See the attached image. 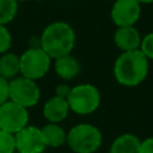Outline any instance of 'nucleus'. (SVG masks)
Listing matches in <instances>:
<instances>
[{
	"label": "nucleus",
	"mask_w": 153,
	"mask_h": 153,
	"mask_svg": "<svg viewBox=\"0 0 153 153\" xmlns=\"http://www.w3.org/2000/svg\"><path fill=\"white\" fill-rule=\"evenodd\" d=\"M149 61L137 49L122 51L114 63L115 80L126 87L139 86L148 75Z\"/></svg>",
	"instance_id": "1"
},
{
	"label": "nucleus",
	"mask_w": 153,
	"mask_h": 153,
	"mask_svg": "<svg viewBox=\"0 0 153 153\" xmlns=\"http://www.w3.org/2000/svg\"><path fill=\"white\" fill-rule=\"evenodd\" d=\"M41 48L55 60L72 53L75 44V32L65 22H53L47 25L39 37Z\"/></svg>",
	"instance_id": "2"
},
{
	"label": "nucleus",
	"mask_w": 153,
	"mask_h": 153,
	"mask_svg": "<svg viewBox=\"0 0 153 153\" xmlns=\"http://www.w3.org/2000/svg\"><path fill=\"white\" fill-rule=\"evenodd\" d=\"M102 142L100 129L91 123H78L67 133L66 145L74 153H96Z\"/></svg>",
	"instance_id": "3"
},
{
	"label": "nucleus",
	"mask_w": 153,
	"mask_h": 153,
	"mask_svg": "<svg viewBox=\"0 0 153 153\" xmlns=\"http://www.w3.org/2000/svg\"><path fill=\"white\" fill-rule=\"evenodd\" d=\"M102 102L100 91L92 84H79L71 88L67 103L69 110L78 115H90L94 112Z\"/></svg>",
	"instance_id": "4"
},
{
	"label": "nucleus",
	"mask_w": 153,
	"mask_h": 153,
	"mask_svg": "<svg viewBox=\"0 0 153 153\" xmlns=\"http://www.w3.org/2000/svg\"><path fill=\"white\" fill-rule=\"evenodd\" d=\"M19 59L20 75L35 81L43 78L51 67V57L41 47H29Z\"/></svg>",
	"instance_id": "5"
},
{
	"label": "nucleus",
	"mask_w": 153,
	"mask_h": 153,
	"mask_svg": "<svg viewBox=\"0 0 153 153\" xmlns=\"http://www.w3.org/2000/svg\"><path fill=\"white\" fill-rule=\"evenodd\" d=\"M41 99V91L35 80L18 75L8 81V100L23 106L32 108Z\"/></svg>",
	"instance_id": "6"
},
{
	"label": "nucleus",
	"mask_w": 153,
	"mask_h": 153,
	"mask_svg": "<svg viewBox=\"0 0 153 153\" xmlns=\"http://www.w3.org/2000/svg\"><path fill=\"white\" fill-rule=\"evenodd\" d=\"M29 124V111L11 100L0 105V129L17 134Z\"/></svg>",
	"instance_id": "7"
},
{
	"label": "nucleus",
	"mask_w": 153,
	"mask_h": 153,
	"mask_svg": "<svg viewBox=\"0 0 153 153\" xmlns=\"http://www.w3.org/2000/svg\"><path fill=\"white\" fill-rule=\"evenodd\" d=\"M141 14V5L136 0H115L110 17L117 27L134 26Z\"/></svg>",
	"instance_id": "8"
},
{
	"label": "nucleus",
	"mask_w": 153,
	"mask_h": 153,
	"mask_svg": "<svg viewBox=\"0 0 153 153\" xmlns=\"http://www.w3.org/2000/svg\"><path fill=\"white\" fill-rule=\"evenodd\" d=\"M17 153H43L47 148L41 128L27 124L25 128L14 134Z\"/></svg>",
	"instance_id": "9"
},
{
	"label": "nucleus",
	"mask_w": 153,
	"mask_h": 153,
	"mask_svg": "<svg viewBox=\"0 0 153 153\" xmlns=\"http://www.w3.org/2000/svg\"><path fill=\"white\" fill-rule=\"evenodd\" d=\"M141 35L135 26L117 27L114 33V42L116 47L122 51L137 50L141 43Z\"/></svg>",
	"instance_id": "10"
},
{
	"label": "nucleus",
	"mask_w": 153,
	"mask_h": 153,
	"mask_svg": "<svg viewBox=\"0 0 153 153\" xmlns=\"http://www.w3.org/2000/svg\"><path fill=\"white\" fill-rule=\"evenodd\" d=\"M69 105L67 99L53 96L43 104V116L49 123H60L69 114Z\"/></svg>",
	"instance_id": "11"
},
{
	"label": "nucleus",
	"mask_w": 153,
	"mask_h": 153,
	"mask_svg": "<svg viewBox=\"0 0 153 153\" xmlns=\"http://www.w3.org/2000/svg\"><path fill=\"white\" fill-rule=\"evenodd\" d=\"M54 71L60 79L65 81H69V80L75 79L80 74L81 65L76 57L68 54V55H63L61 57L55 59Z\"/></svg>",
	"instance_id": "12"
},
{
	"label": "nucleus",
	"mask_w": 153,
	"mask_h": 153,
	"mask_svg": "<svg viewBox=\"0 0 153 153\" xmlns=\"http://www.w3.org/2000/svg\"><path fill=\"white\" fill-rule=\"evenodd\" d=\"M42 137L47 147L57 148L66 145L67 133L59 123H47L41 128Z\"/></svg>",
	"instance_id": "13"
},
{
	"label": "nucleus",
	"mask_w": 153,
	"mask_h": 153,
	"mask_svg": "<svg viewBox=\"0 0 153 153\" xmlns=\"http://www.w3.org/2000/svg\"><path fill=\"white\" fill-rule=\"evenodd\" d=\"M140 143L141 140L136 135L126 133L112 141L109 153H140Z\"/></svg>",
	"instance_id": "14"
},
{
	"label": "nucleus",
	"mask_w": 153,
	"mask_h": 153,
	"mask_svg": "<svg viewBox=\"0 0 153 153\" xmlns=\"http://www.w3.org/2000/svg\"><path fill=\"white\" fill-rule=\"evenodd\" d=\"M20 75V59L17 54L5 53L0 55V76L7 81Z\"/></svg>",
	"instance_id": "15"
},
{
	"label": "nucleus",
	"mask_w": 153,
	"mask_h": 153,
	"mask_svg": "<svg viewBox=\"0 0 153 153\" xmlns=\"http://www.w3.org/2000/svg\"><path fill=\"white\" fill-rule=\"evenodd\" d=\"M18 12V0H0V24L12 22Z\"/></svg>",
	"instance_id": "16"
},
{
	"label": "nucleus",
	"mask_w": 153,
	"mask_h": 153,
	"mask_svg": "<svg viewBox=\"0 0 153 153\" xmlns=\"http://www.w3.org/2000/svg\"><path fill=\"white\" fill-rule=\"evenodd\" d=\"M0 153H16L14 135L0 129Z\"/></svg>",
	"instance_id": "17"
},
{
	"label": "nucleus",
	"mask_w": 153,
	"mask_h": 153,
	"mask_svg": "<svg viewBox=\"0 0 153 153\" xmlns=\"http://www.w3.org/2000/svg\"><path fill=\"white\" fill-rule=\"evenodd\" d=\"M139 50L147 57V60H153V32L147 33L141 38Z\"/></svg>",
	"instance_id": "18"
},
{
	"label": "nucleus",
	"mask_w": 153,
	"mask_h": 153,
	"mask_svg": "<svg viewBox=\"0 0 153 153\" xmlns=\"http://www.w3.org/2000/svg\"><path fill=\"white\" fill-rule=\"evenodd\" d=\"M12 44V36L6 27V25L0 24V55L5 54L10 50Z\"/></svg>",
	"instance_id": "19"
},
{
	"label": "nucleus",
	"mask_w": 153,
	"mask_h": 153,
	"mask_svg": "<svg viewBox=\"0 0 153 153\" xmlns=\"http://www.w3.org/2000/svg\"><path fill=\"white\" fill-rule=\"evenodd\" d=\"M8 100V81L0 76V105Z\"/></svg>",
	"instance_id": "20"
},
{
	"label": "nucleus",
	"mask_w": 153,
	"mask_h": 153,
	"mask_svg": "<svg viewBox=\"0 0 153 153\" xmlns=\"http://www.w3.org/2000/svg\"><path fill=\"white\" fill-rule=\"evenodd\" d=\"M71 88H72V87H71L69 85H67V84H63V82H62V84H59V85H56V87H55V96L67 99V97L69 96Z\"/></svg>",
	"instance_id": "21"
},
{
	"label": "nucleus",
	"mask_w": 153,
	"mask_h": 153,
	"mask_svg": "<svg viewBox=\"0 0 153 153\" xmlns=\"http://www.w3.org/2000/svg\"><path fill=\"white\" fill-rule=\"evenodd\" d=\"M140 153H153V137H147L141 141Z\"/></svg>",
	"instance_id": "22"
},
{
	"label": "nucleus",
	"mask_w": 153,
	"mask_h": 153,
	"mask_svg": "<svg viewBox=\"0 0 153 153\" xmlns=\"http://www.w3.org/2000/svg\"><path fill=\"white\" fill-rule=\"evenodd\" d=\"M136 1H137L140 5H141V4H152V2H153V0H136Z\"/></svg>",
	"instance_id": "23"
},
{
	"label": "nucleus",
	"mask_w": 153,
	"mask_h": 153,
	"mask_svg": "<svg viewBox=\"0 0 153 153\" xmlns=\"http://www.w3.org/2000/svg\"><path fill=\"white\" fill-rule=\"evenodd\" d=\"M96 153H97V152H96Z\"/></svg>",
	"instance_id": "24"
}]
</instances>
